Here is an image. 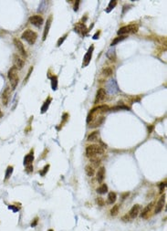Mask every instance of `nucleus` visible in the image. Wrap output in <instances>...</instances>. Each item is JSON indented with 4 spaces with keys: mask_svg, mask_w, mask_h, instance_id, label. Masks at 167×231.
Wrapping results in <instances>:
<instances>
[{
    "mask_svg": "<svg viewBox=\"0 0 167 231\" xmlns=\"http://www.w3.org/2000/svg\"><path fill=\"white\" fill-rule=\"evenodd\" d=\"M104 149L100 144H91L86 148V156L89 158L92 157H98V155H102Z\"/></svg>",
    "mask_w": 167,
    "mask_h": 231,
    "instance_id": "1",
    "label": "nucleus"
},
{
    "mask_svg": "<svg viewBox=\"0 0 167 231\" xmlns=\"http://www.w3.org/2000/svg\"><path fill=\"white\" fill-rule=\"evenodd\" d=\"M17 70H18V69L13 66L12 68H10L8 73V77L10 81V84H11L12 89H15L17 86V83H18L19 78H18V74H17Z\"/></svg>",
    "mask_w": 167,
    "mask_h": 231,
    "instance_id": "2",
    "label": "nucleus"
},
{
    "mask_svg": "<svg viewBox=\"0 0 167 231\" xmlns=\"http://www.w3.org/2000/svg\"><path fill=\"white\" fill-rule=\"evenodd\" d=\"M21 37H22L23 39H25V40H26L27 42L28 43V44L33 45L34 43L36 42V40H37V33H36V32L33 31V30L27 29V30H25V31L22 33V36H21Z\"/></svg>",
    "mask_w": 167,
    "mask_h": 231,
    "instance_id": "3",
    "label": "nucleus"
},
{
    "mask_svg": "<svg viewBox=\"0 0 167 231\" xmlns=\"http://www.w3.org/2000/svg\"><path fill=\"white\" fill-rule=\"evenodd\" d=\"M105 91H107L106 92L111 94V95H115V94H117L118 92H119V87H118V84L113 78H111V80L108 81L107 85H106Z\"/></svg>",
    "mask_w": 167,
    "mask_h": 231,
    "instance_id": "4",
    "label": "nucleus"
},
{
    "mask_svg": "<svg viewBox=\"0 0 167 231\" xmlns=\"http://www.w3.org/2000/svg\"><path fill=\"white\" fill-rule=\"evenodd\" d=\"M138 26L137 25H129V26H124L118 30L117 34L119 36H123L128 33H136L138 31Z\"/></svg>",
    "mask_w": 167,
    "mask_h": 231,
    "instance_id": "5",
    "label": "nucleus"
},
{
    "mask_svg": "<svg viewBox=\"0 0 167 231\" xmlns=\"http://www.w3.org/2000/svg\"><path fill=\"white\" fill-rule=\"evenodd\" d=\"M14 45H15V47L17 48V49L18 50L19 54L23 57V58H27V52H26V49H25L24 45L22 44L20 40H18L17 38H14L13 40Z\"/></svg>",
    "mask_w": 167,
    "mask_h": 231,
    "instance_id": "6",
    "label": "nucleus"
},
{
    "mask_svg": "<svg viewBox=\"0 0 167 231\" xmlns=\"http://www.w3.org/2000/svg\"><path fill=\"white\" fill-rule=\"evenodd\" d=\"M93 49H94V46L91 45L89 49H88V51L86 52V54L84 55V58H83V64H82V68L86 67V66L89 65V63L91 62V57H92V52H93Z\"/></svg>",
    "mask_w": 167,
    "mask_h": 231,
    "instance_id": "7",
    "label": "nucleus"
},
{
    "mask_svg": "<svg viewBox=\"0 0 167 231\" xmlns=\"http://www.w3.org/2000/svg\"><path fill=\"white\" fill-rule=\"evenodd\" d=\"M74 31L77 32L78 34H80V35H82V36H85L86 34L89 32V30L87 29L85 24H83V23H78V24L75 25Z\"/></svg>",
    "mask_w": 167,
    "mask_h": 231,
    "instance_id": "8",
    "label": "nucleus"
},
{
    "mask_svg": "<svg viewBox=\"0 0 167 231\" xmlns=\"http://www.w3.org/2000/svg\"><path fill=\"white\" fill-rule=\"evenodd\" d=\"M106 91L105 89L103 88H100L98 91H97V94H96V98H95V103H100L101 101H103L105 100L106 97Z\"/></svg>",
    "mask_w": 167,
    "mask_h": 231,
    "instance_id": "9",
    "label": "nucleus"
},
{
    "mask_svg": "<svg viewBox=\"0 0 167 231\" xmlns=\"http://www.w3.org/2000/svg\"><path fill=\"white\" fill-rule=\"evenodd\" d=\"M29 21H30V23H31L32 25H34V26L37 27V28H39V27L43 24V22H44V20H43V17H41V16H38V15H36V16L31 17L29 18Z\"/></svg>",
    "mask_w": 167,
    "mask_h": 231,
    "instance_id": "10",
    "label": "nucleus"
},
{
    "mask_svg": "<svg viewBox=\"0 0 167 231\" xmlns=\"http://www.w3.org/2000/svg\"><path fill=\"white\" fill-rule=\"evenodd\" d=\"M165 199H166V196L164 194L162 195V196L160 197L159 201L157 202V205L155 207V214H159L162 210H163V207H164V204H165Z\"/></svg>",
    "mask_w": 167,
    "mask_h": 231,
    "instance_id": "11",
    "label": "nucleus"
},
{
    "mask_svg": "<svg viewBox=\"0 0 167 231\" xmlns=\"http://www.w3.org/2000/svg\"><path fill=\"white\" fill-rule=\"evenodd\" d=\"M13 62H14V67H16L17 69H21L25 65V62L17 54H14L13 56Z\"/></svg>",
    "mask_w": 167,
    "mask_h": 231,
    "instance_id": "12",
    "label": "nucleus"
},
{
    "mask_svg": "<svg viewBox=\"0 0 167 231\" xmlns=\"http://www.w3.org/2000/svg\"><path fill=\"white\" fill-rule=\"evenodd\" d=\"M141 206L138 205V204H136V205H134L133 207H132V209L130 210V212H129V216H130V218H135L136 216H138V214H139L140 210H141Z\"/></svg>",
    "mask_w": 167,
    "mask_h": 231,
    "instance_id": "13",
    "label": "nucleus"
},
{
    "mask_svg": "<svg viewBox=\"0 0 167 231\" xmlns=\"http://www.w3.org/2000/svg\"><path fill=\"white\" fill-rule=\"evenodd\" d=\"M9 98H10V89L9 88H6V89L4 91L2 94V102L5 106L8 104V101H9Z\"/></svg>",
    "mask_w": 167,
    "mask_h": 231,
    "instance_id": "14",
    "label": "nucleus"
},
{
    "mask_svg": "<svg viewBox=\"0 0 167 231\" xmlns=\"http://www.w3.org/2000/svg\"><path fill=\"white\" fill-rule=\"evenodd\" d=\"M51 22H52V16H50L48 18V20H47L46 26H45V28H44V33H43V38H42L43 41L46 40V37L48 34V31H49L50 26H51Z\"/></svg>",
    "mask_w": 167,
    "mask_h": 231,
    "instance_id": "15",
    "label": "nucleus"
},
{
    "mask_svg": "<svg viewBox=\"0 0 167 231\" xmlns=\"http://www.w3.org/2000/svg\"><path fill=\"white\" fill-rule=\"evenodd\" d=\"M105 177V168L103 166H100L97 172V181L99 183H102Z\"/></svg>",
    "mask_w": 167,
    "mask_h": 231,
    "instance_id": "16",
    "label": "nucleus"
},
{
    "mask_svg": "<svg viewBox=\"0 0 167 231\" xmlns=\"http://www.w3.org/2000/svg\"><path fill=\"white\" fill-rule=\"evenodd\" d=\"M107 58L109 60H111V61H115L116 60V51L114 48H111L109 50L107 51V54H106Z\"/></svg>",
    "mask_w": 167,
    "mask_h": 231,
    "instance_id": "17",
    "label": "nucleus"
},
{
    "mask_svg": "<svg viewBox=\"0 0 167 231\" xmlns=\"http://www.w3.org/2000/svg\"><path fill=\"white\" fill-rule=\"evenodd\" d=\"M33 161H34V153L31 152V153H29L28 155H27L26 156H25V159H24L25 166H28L29 165V164H31Z\"/></svg>",
    "mask_w": 167,
    "mask_h": 231,
    "instance_id": "18",
    "label": "nucleus"
},
{
    "mask_svg": "<svg viewBox=\"0 0 167 231\" xmlns=\"http://www.w3.org/2000/svg\"><path fill=\"white\" fill-rule=\"evenodd\" d=\"M99 136H100V132H99V131L92 132L89 136H88V141H89V142H96V141H98Z\"/></svg>",
    "mask_w": 167,
    "mask_h": 231,
    "instance_id": "19",
    "label": "nucleus"
},
{
    "mask_svg": "<svg viewBox=\"0 0 167 231\" xmlns=\"http://www.w3.org/2000/svg\"><path fill=\"white\" fill-rule=\"evenodd\" d=\"M152 206H153V202H152V203L149 204L146 207H144V209L143 210V212L141 213V217H143V218L147 217V216L149 215V212H150L151 209H152Z\"/></svg>",
    "mask_w": 167,
    "mask_h": 231,
    "instance_id": "20",
    "label": "nucleus"
},
{
    "mask_svg": "<svg viewBox=\"0 0 167 231\" xmlns=\"http://www.w3.org/2000/svg\"><path fill=\"white\" fill-rule=\"evenodd\" d=\"M117 199V195L113 192H110L108 195V203L109 204H113Z\"/></svg>",
    "mask_w": 167,
    "mask_h": 231,
    "instance_id": "21",
    "label": "nucleus"
},
{
    "mask_svg": "<svg viewBox=\"0 0 167 231\" xmlns=\"http://www.w3.org/2000/svg\"><path fill=\"white\" fill-rule=\"evenodd\" d=\"M51 98H48V99H47V101L44 102V104L42 105V107H41V113H45V112L48 111V106H49L50 102H51Z\"/></svg>",
    "mask_w": 167,
    "mask_h": 231,
    "instance_id": "22",
    "label": "nucleus"
},
{
    "mask_svg": "<svg viewBox=\"0 0 167 231\" xmlns=\"http://www.w3.org/2000/svg\"><path fill=\"white\" fill-rule=\"evenodd\" d=\"M51 88L53 91L58 89V78L56 76L51 77Z\"/></svg>",
    "mask_w": 167,
    "mask_h": 231,
    "instance_id": "23",
    "label": "nucleus"
},
{
    "mask_svg": "<svg viewBox=\"0 0 167 231\" xmlns=\"http://www.w3.org/2000/svg\"><path fill=\"white\" fill-rule=\"evenodd\" d=\"M85 171H86L87 175H89V176H93V175H95V170L91 165H87V166H86Z\"/></svg>",
    "mask_w": 167,
    "mask_h": 231,
    "instance_id": "24",
    "label": "nucleus"
},
{
    "mask_svg": "<svg viewBox=\"0 0 167 231\" xmlns=\"http://www.w3.org/2000/svg\"><path fill=\"white\" fill-rule=\"evenodd\" d=\"M126 36H120V37H116V38H114L113 40H112V42L111 43V47H113V46H115L116 44H118L119 42H121V41H123V39L126 38Z\"/></svg>",
    "mask_w": 167,
    "mask_h": 231,
    "instance_id": "25",
    "label": "nucleus"
},
{
    "mask_svg": "<svg viewBox=\"0 0 167 231\" xmlns=\"http://www.w3.org/2000/svg\"><path fill=\"white\" fill-rule=\"evenodd\" d=\"M116 5H117V1H116V0H111V2H110L109 6H108V8H106L105 11L107 12V13H110V12H111V10H112L114 8H115Z\"/></svg>",
    "mask_w": 167,
    "mask_h": 231,
    "instance_id": "26",
    "label": "nucleus"
},
{
    "mask_svg": "<svg viewBox=\"0 0 167 231\" xmlns=\"http://www.w3.org/2000/svg\"><path fill=\"white\" fill-rule=\"evenodd\" d=\"M97 192L99 193V194L100 195H103V194H106V193L108 192V187H107V184H102V185H100V187H99L98 189H97Z\"/></svg>",
    "mask_w": 167,
    "mask_h": 231,
    "instance_id": "27",
    "label": "nucleus"
},
{
    "mask_svg": "<svg viewBox=\"0 0 167 231\" xmlns=\"http://www.w3.org/2000/svg\"><path fill=\"white\" fill-rule=\"evenodd\" d=\"M104 120H105V118H104V117H100L99 119H97L95 121H91V123H94L91 124V127H99L100 124H102V123H103Z\"/></svg>",
    "mask_w": 167,
    "mask_h": 231,
    "instance_id": "28",
    "label": "nucleus"
},
{
    "mask_svg": "<svg viewBox=\"0 0 167 231\" xmlns=\"http://www.w3.org/2000/svg\"><path fill=\"white\" fill-rule=\"evenodd\" d=\"M119 208H120V206L119 205H115V206H114V207L111 209V216H117L118 213H119V210H120Z\"/></svg>",
    "mask_w": 167,
    "mask_h": 231,
    "instance_id": "29",
    "label": "nucleus"
},
{
    "mask_svg": "<svg viewBox=\"0 0 167 231\" xmlns=\"http://www.w3.org/2000/svg\"><path fill=\"white\" fill-rule=\"evenodd\" d=\"M13 166H8V169L6 171V175H5V180H8L10 176H11L12 173H13Z\"/></svg>",
    "mask_w": 167,
    "mask_h": 231,
    "instance_id": "30",
    "label": "nucleus"
},
{
    "mask_svg": "<svg viewBox=\"0 0 167 231\" xmlns=\"http://www.w3.org/2000/svg\"><path fill=\"white\" fill-rule=\"evenodd\" d=\"M91 162L92 163L93 165L95 166H99V164H100V160L98 157H92V158H91Z\"/></svg>",
    "mask_w": 167,
    "mask_h": 231,
    "instance_id": "31",
    "label": "nucleus"
},
{
    "mask_svg": "<svg viewBox=\"0 0 167 231\" xmlns=\"http://www.w3.org/2000/svg\"><path fill=\"white\" fill-rule=\"evenodd\" d=\"M48 169H49V164H47V165L45 166L44 168H43L42 171H39V174H40V175H42V176H44V175H46L47 173H48Z\"/></svg>",
    "mask_w": 167,
    "mask_h": 231,
    "instance_id": "32",
    "label": "nucleus"
},
{
    "mask_svg": "<svg viewBox=\"0 0 167 231\" xmlns=\"http://www.w3.org/2000/svg\"><path fill=\"white\" fill-rule=\"evenodd\" d=\"M103 74L105 76H111L112 74V69L111 68H107V69H103Z\"/></svg>",
    "mask_w": 167,
    "mask_h": 231,
    "instance_id": "33",
    "label": "nucleus"
},
{
    "mask_svg": "<svg viewBox=\"0 0 167 231\" xmlns=\"http://www.w3.org/2000/svg\"><path fill=\"white\" fill-rule=\"evenodd\" d=\"M119 110H130V108H128L127 106H116L111 109V111H119Z\"/></svg>",
    "mask_w": 167,
    "mask_h": 231,
    "instance_id": "34",
    "label": "nucleus"
},
{
    "mask_svg": "<svg viewBox=\"0 0 167 231\" xmlns=\"http://www.w3.org/2000/svg\"><path fill=\"white\" fill-rule=\"evenodd\" d=\"M165 187H166V181H164V182H162L161 184H159V187H160V192H163V191L164 190Z\"/></svg>",
    "mask_w": 167,
    "mask_h": 231,
    "instance_id": "35",
    "label": "nucleus"
},
{
    "mask_svg": "<svg viewBox=\"0 0 167 231\" xmlns=\"http://www.w3.org/2000/svg\"><path fill=\"white\" fill-rule=\"evenodd\" d=\"M97 204H98L99 206H100V207H103L104 205H105V202H104V200L102 199V198H97Z\"/></svg>",
    "mask_w": 167,
    "mask_h": 231,
    "instance_id": "36",
    "label": "nucleus"
},
{
    "mask_svg": "<svg viewBox=\"0 0 167 231\" xmlns=\"http://www.w3.org/2000/svg\"><path fill=\"white\" fill-rule=\"evenodd\" d=\"M66 37H67V35L63 36V37H60V38L59 39V42H58V47H60V45H61L62 43L64 42V40H65V39H66Z\"/></svg>",
    "mask_w": 167,
    "mask_h": 231,
    "instance_id": "37",
    "label": "nucleus"
},
{
    "mask_svg": "<svg viewBox=\"0 0 167 231\" xmlns=\"http://www.w3.org/2000/svg\"><path fill=\"white\" fill-rule=\"evenodd\" d=\"M26 171L28 172V174L32 173V172H33V165H32V164H29V165L26 166Z\"/></svg>",
    "mask_w": 167,
    "mask_h": 231,
    "instance_id": "38",
    "label": "nucleus"
},
{
    "mask_svg": "<svg viewBox=\"0 0 167 231\" xmlns=\"http://www.w3.org/2000/svg\"><path fill=\"white\" fill-rule=\"evenodd\" d=\"M32 70H33V67H31L29 69V71H28V75H27V77H26V79H25V80H24V83H26V81H28V78H29V76H30V74H31V72H32Z\"/></svg>",
    "mask_w": 167,
    "mask_h": 231,
    "instance_id": "39",
    "label": "nucleus"
},
{
    "mask_svg": "<svg viewBox=\"0 0 167 231\" xmlns=\"http://www.w3.org/2000/svg\"><path fill=\"white\" fill-rule=\"evenodd\" d=\"M37 222H38V218H35V219H34V221H32V223H31V227H36V226L37 225Z\"/></svg>",
    "mask_w": 167,
    "mask_h": 231,
    "instance_id": "40",
    "label": "nucleus"
},
{
    "mask_svg": "<svg viewBox=\"0 0 167 231\" xmlns=\"http://www.w3.org/2000/svg\"><path fill=\"white\" fill-rule=\"evenodd\" d=\"M80 1H76L75 2V6H74V11H77L79 9V6H80Z\"/></svg>",
    "mask_w": 167,
    "mask_h": 231,
    "instance_id": "41",
    "label": "nucleus"
},
{
    "mask_svg": "<svg viewBox=\"0 0 167 231\" xmlns=\"http://www.w3.org/2000/svg\"><path fill=\"white\" fill-rule=\"evenodd\" d=\"M130 219L131 218H130V216H129V215H125V216L123 217V220H124V221H129Z\"/></svg>",
    "mask_w": 167,
    "mask_h": 231,
    "instance_id": "42",
    "label": "nucleus"
},
{
    "mask_svg": "<svg viewBox=\"0 0 167 231\" xmlns=\"http://www.w3.org/2000/svg\"><path fill=\"white\" fill-rule=\"evenodd\" d=\"M100 31L97 32V33L95 34V36H93V39H97V38H98V37H100Z\"/></svg>",
    "mask_w": 167,
    "mask_h": 231,
    "instance_id": "43",
    "label": "nucleus"
},
{
    "mask_svg": "<svg viewBox=\"0 0 167 231\" xmlns=\"http://www.w3.org/2000/svg\"><path fill=\"white\" fill-rule=\"evenodd\" d=\"M3 117V112H2V111L0 110V118H2Z\"/></svg>",
    "mask_w": 167,
    "mask_h": 231,
    "instance_id": "44",
    "label": "nucleus"
},
{
    "mask_svg": "<svg viewBox=\"0 0 167 231\" xmlns=\"http://www.w3.org/2000/svg\"><path fill=\"white\" fill-rule=\"evenodd\" d=\"M48 231H53V230H52V229H49V230H48Z\"/></svg>",
    "mask_w": 167,
    "mask_h": 231,
    "instance_id": "45",
    "label": "nucleus"
}]
</instances>
